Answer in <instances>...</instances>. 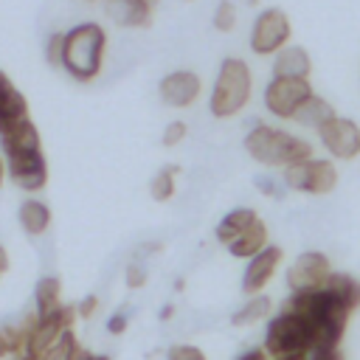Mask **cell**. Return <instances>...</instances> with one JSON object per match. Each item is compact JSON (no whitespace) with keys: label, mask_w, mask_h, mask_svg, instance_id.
Returning <instances> with one entry per match:
<instances>
[{"label":"cell","mask_w":360,"mask_h":360,"mask_svg":"<svg viewBox=\"0 0 360 360\" xmlns=\"http://www.w3.org/2000/svg\"><path fill=\"white\" fill-rule=\"evenodd\" d=\"M107 48V34L98 22H79L65 34V51H62V68L76 82H93L101 73Z\"/></svg>","instance_id":"cell-1"},{"label":"cell","mask_w":360,"mask_h":360,"mask_svg":"<svg viewBox=\"0 0 360 360\" xmlns=\"http://www.w3.org/2000/svg\"><path fill=\"white\" fill-rule=\"evenodd\" d=\"M245 149L253 160L264 163V166H292V163H304L312 158V146L284 129L267 127V124H256L248 135H245Z\"/></svg>","instance_id":"cell-2"},{"label":"cell","mask_w":360,"mask_h":360,"mask_svg":"<svg viewBox=\"0 0 360 360\" xmlns=\"http://www.w3.org/2000/svg\"><path fill=\"white\" fill-rule=\"evenodd\" d=\"M250 87H253V76L245 59L228 56L219 65L211 98H208V110L214 118H231L236 115L248 101H250Z\"/></svg>","instance_id":"cell-3"},{"label":"cell","mask_w":360,"mask_h":360,"mask_svg":"<svg viewBox=\"0 0 360 360\" xmlns=\"http://www.w3.org/2000/svg\"><path fill=\"white\" fill-rule=\"evenodd\" d=\"M284 186L307 194H329L338 186V169L326 158H309L284 169Z\"/></svg>","instance_id":"cell-4"},{"label":"cell","mask_w":360,"mask_h":360,"mask_svg":"<svg viewBox=\"0 0 360 360\" xmlns=\"http://www.w3.org/2000/svg\"><path fill=\"white\" fill-rule=\"evenodd\" d=\"M292 34L290 17L281 8H264L250 31V51L259 56H270L278 53L281 48H287V39Z\"/></svg>","instance_id":"cell-5"},{"label":"cell","mask_w":360,"mask_h":360,"mask_svg":"<svg viewBox=\"0 0 360 360\" xmlns=\"http://www.w3.org/2000/svg\"><path fill=\"white\" fill-rule=\"evenodd\" d=\"M312 84L309 79H276L264 87V107L278 115V118H292L298 112V107L312 98Z\"/></svg>","instance_id":"cell-6"},{"label":"cell","mask_w":360,"mask_h":360,"mask_svg":"<svg viewBox=\"0 0 360 360\" xmlns=\"http://www.w3.org/2000/svg\"><path fill=\"white\" fill-rule=\"evenodd\" d=\"M332 264L321 250H307L301 253L290 270H287V287L292 292H309V290H323L329 276H332Z\"/></svg>","instance_id":"cell-7"},{"label":"cell","mask_w":360,"mask_h":360,"mask_svg":"<svg viewBox=\"0 0 360 360\" xmlns=\"http://www.w3.org/2000/svg\"><path fill=\"white\" fill-rule=\"evenodd\" d=\"M318 135H321V143L326 146V152L332 158L349 160V158L360 155V127L354 121H349V118H338L335 115L329 124H323L318 129Z\"/></svg>","instance_id":"cell-8"},{"label":"cell","mask_w":360,"mask_h":360,"mask_svg":"<svg viewBox=\"0 0 360 360\" xmlns=\"http://www.w3.org/2000/svg\"><path fill=\"white\" fill-rule=\"evenodd\" d=\"M281 259H284V250L278 245H267L259 256H253L248 262V267H245V276H242V292L259 295L267 287V281L276 276Z\"/></svg>","instance_id":"cell-9"},{"label":"cell","mask_w":360,"mask_h":360,"mask_svg":"<svg viewBox=\"0 0 360 360\" xmlns=\"http://www.w3.org/2000/svg\"><path fill=\"white\" fill-rule=\"evenodd\" d=\"M6 169H8L11 180L25 191H39V188L48 186V160H45L42 152L6 158Z\"/></svg>","instance_id":"cell-10"},{"label":"cell","mask_w":360,"mask_h":360,"mask_svg":"<svg viewBox=\"0 0 360 360\" xmlns=\"http://www.w3.org/2000/svg\"><path fill=\"white\" fill-rule=\"evenodd\" d=\"M200 90H202V82H200V76L194 70H172L160 82V98L169 107H188V104H194Z\"/></svg>","instance_id":"cell-11"},{"label":"cell","mask_w":360,"mask_h":360,"mask_svg":"<svg viewBox=\"0 0 360 360\" xmlns=\"http://www.w3.org/2000/svg\"><path fill=\"white\" fill-rule=\"evenodd\" d=\"M0 146L6 158H20V155H37L42 152V141H39V129L34 127L31 118L11 124L8 129L0 132Z\"/></svg>","instance_id":"cell-12"},{"label":"cell","mask_w":360,"mask_h":360,"mask_svg":"<svg viewBox=\"0 0 360 360\" xmlns=\"http://www.w3.org/2000/svg\"><path fill=\"white\" fill-rule=\"evenodd\" d=\"M155 0H107V14L124 28H149Z\"/></svg>","instance_id":"cell-13"},{"label":"cell","mask_w":360,"mask_h":360,"mask_svg":"<svg viewBox=\"0 0 360 360\" xmlns=\"http://www.w3.org/2000/svg\"><path fill=\"white\" fill-rule=\"evenodd\" d=\"M25 118H28V101H25V96L0 70V132L8 129L17 121H25Z\"/></svg>","instance_id":"cell-14"},{"label":"cell","mask_w":360,"mask_h":360,"mask_svg":"<svg viewBox=\"0 0 360 360\" xmlns=\"http://www.w3.org/2000/svg\"><path fill=\"white\" fill-rule=\"evenodd\" d=\"M309 70H312V62L301 45H287L273 59V76L276 79H307Z\"/></svg>","instance_id":"cell-15"},{"label":"cell","mask_w":360,"mask_h":360,"mask_svg":"<svg viewBox=\"0 0 360 360\" xmlns=\"http://www.w3.org/2000/svg\"><path fill=\"white\" fill-rule=\"evenodd\" d=\"M62 281L56 276H42L34 287V312L39 321H51L62 309Z\"/></svg>","instance_id":"cell-16"},{"label":"cell","mask_w":360,"mask_h":360,"mask_svg":"<svg viewBox=\"0 0 360 360\" xmlns=\"http://www.w3.org/2000/svg\"><path fill=\"white\" fill-rule=\"evenodd\" d=\"M267 248V225L262 222V219H256L236 242H231L228 245V253L233 256V259H253V256H259L262 250Z\"/></svg>","instance_id":"cell-17"},{"label":"cell","mask_w":360,"mask_h":360,"mask_svg":"<svg viewBox=\"0 0 360 360\" xmlns=\"http://www.w3.org/2000/svg\"><path fill=\"white\" fill-rule=\"evenodd\" d=\"M256 219H259V217H256L253 208H233V211H228V214L219 219V225H217V239H219L222 245H231V242H236Z\"/></svg>","instance_id":"cell-18"},{"label":"cell","mask_w":360,"mask_h":360,"mask_svg":"<svg viewBox=\"0 0 360 360\" xmlns=\"http://www.w3.org/2000/svg\"><path fill=\"white\" fill-rule=\"evenodd\" d=\"M17 217H20V225L28 236H39L51 228V208L39 200H25L17 211Z\"/></svg>","instance_id":"cell-19"},{"label":"cell","mask_w":360,"mask_h":360,"mask_svg":"<svg viewBox=\"0 0 360 360\" xmlns=\"http://www.w3.org/2000/svg\"><path fill=\"white\" fill-rule=\"evenodd\" d=\"M332 118H335V110H332V104H329L326 98H321V96L307 98V101L298 107V112L292 115V121H298L301 127H312V129H321V127L329 124Z\"/></svg>","instance_id":"cell-20"},{"label":"cell","mask_w":360,"mask_h":360,"mask_svg":"<svg viewBox=\"0 0 360 360\" xmlns=\"http://www.w3.org/2000/svg\"><path fill=\"white\" fill-rule=\"evenodd\" d=\"M270 309H273L270 295H264V292L250 295V298H248V304H242V307L231 315V323H233V326H250V323H259L262 318H267V315H270Z\"/></svg>","instance_id":"cell-21"},{"label":"cell","mask_w":360,"mask_h":360,"mask_svg":"<svg viewBox=\"0 0 360 360\" xmlns=\"http://www.w3.org/2000/svg\"><path fill=\"white\" fill-rule=\"evenodd\" d=\"M323 290L332 292L338 301H343L349 309L360 307V284H357L352 276H346V273H332Z\"/></svg>","instance_id":"cell-22"},{"label":"cell","mask_w":360,"mask_h":360,"mask_svg":"<svg viewBox=\"0 0 360 360\" xmlns=\"http://www.w3.org/2000/svg\"><path fill=\"white\" fill-rule=\"evenodd\" d=\"M79 357H82V349H79V338L73 329L62 332L56 343L42 354V360H79Z\"/></svg>","instance_id":"cell-23"},{"label":"cell","mask_w":360,"mask_h":360,"mask_svg":"<svg viewBox=\"0 0 360 360\" xmlns=\"http://www.w3.org/2000/svg\"><path fill=\"white\" fill-rule=\"evenodd\" d=\"M177 172H180V166H177V163H169V166H163V169L152 177V183H149L152 200L163 202V200H169V197L174 194V177H177Z\"/></svg>","instance_id":"cell-24"},{"label":"cell","mask_w":360,"mask_h":360,"mask_svg":"<svg viewBox=\"0 0 360 360\" xmlns=\"http://www.w3.org/2000/svg\"><path fill=\"white\" fill-rule=\"evenodd\" d=\"M233 25H236V6L231 0H219V6L214 8V28L233 31Z\"/></svg>","instance_id":"cell-25"},{"label":"cell","mask_w":360,"mask_h":360,"mask_svg":"<svg viewBox=\"0 0 360 360\" xmlns=\"http://www.w3.org/2000/svg\"><path fill=\"white\" fill-rule=\"evenodd\" d=\"M62 51H65V34H62V31H53V34L48 37V45H45V59H48V65L62 68Z\"/></svg>","instance_id":"cell-26"},{"label":"cell","mask_w":360,"mask_h":360,"mask_svg":"<svg viewBox=\"0 0 360 360\" xmlns=\"http://www.w3.org/2000/svg\"><path fill=\"white\" fill-rule=\"evenodd\" d=\"M166 360H205V352L191 343H174V346H169Z\"/></svg>","instance_id":"cell-27"},{"label":"cell","mask_w":360,"mask_h":360,"mask_svg":"<svg viewBox=\"0 0 360 360\" xmlns=\"http://www.w3.org/2000/svg\"><path fill=\"white\" fill-rule=\"evenodd\" d=\"M186 132H188V127H186V121H172V124H166V129H163V146H177L183 138H186Z\"/></svg>","instance_id":"cell-28"},{"label":"cell","mask_w":360,"mask_h":360,"mask_svg":"<svg viewBox=\"0 0 360 360\" xmlns=\"http://www.w3.org/2000/svg\"><path fill=\"white\" fill-rule=\"evenodd\" d=\"M146 278H149V270H146L143 264H129V267H127V273H124V281H127V287H129V290L143 287V284H146Z\"/></svg>","instance_id":"cell-29"},{"label":"cell","mask_w":360,"mask_h":360,"mask_svg":"<svg viewBox=\"0 0 360 360\" xmlns=\"http://www.w3.org/2000/svg\"><path fill=\"white\" fill-rule=\"evenodd\" d=\"M76 309H79V318H90V315L98 309V295H87V298H82V301L76 304Z\"/></svg>","instance_id":"cell-30"},{"label":"cell","mask_w":360,"mask_h":360,"mask_svg":"<svg viewBox=\"0 0 360 360\" xmlns=\"http://www.w3.org/2000/svg\"><path fill=\"white\" fill-rule=\"evenodd\" d=\"M127 323H129L127 315H124V312H115V315L107 321V332H110V335H124V332H127Z\"/></svg>","instance_id":"cell-31"},{"label":"cell","mask_w":360,"mask_h":360,"mask_svg":"<svg viewBox=\"0 0 360 360\" xmlns=\"http://www.w3.org/2000/svg\"><path fill=\"white\" fill-rule=\"evenodd\" d=\"M256 188H259L262 194H270V197H278V194H281L270 177H256Z\"/></svg>","instance_id":"cell-32"},{"label":"cell","mask_w":360,"mask_h":360,"mask_svg":"<svg viewBox=\"0 0 360 360\" xmlns=\"http://www.w3.org/2000/svg\"><path fill=\"white\" fill-rule=\"evenodd\" d=\"M155 250H160V242H143L138 248V256H146V253H155Z\"/></svg>","instance_id":"cell-33"},{"label":"cell","mask_w":360,"mask_h":360,"mask_svg":"<svg viewBox=\"0 0 360 360\" xmlns=\"http://www.w3.org/2000/svg\"><path fill=\"white\" fill-rule=\"evenodd\" d=\"M79 360H112L110 354H101V352H82Z\"/></svg>","instance_id":"cell-34"},{"label":"cell","mask_w":360,"mask_h":360,"mask_svg":"<svg viewBox=\"0 0 360 360\" xmlns=\"http://www.w3.org/2000/svg\"><path fill=\"white\" fill-rule=\"evenodd\" d=\"M8 264H11V262H8V253H6V248L0 245V276L8 270Z\"/></svg>","instance_id":"cell-35"},{"label":"cell","mask_w":360,"mask_h":360,"mask_svg":"<svg viewBox=\"0 0 360 360\" xmlns=\"http://www.w3.org/2000/svg\"><path fill=\"white\" fill-rule=\"evenodd\" d=\"M172 315H174V304H163V309H160V321H172Z\"/></svg>","instance_id":"cell-36"},{"label":"cell","mask_w":360,"mask_h":360,"mask_svg":"<svg viewBox=\"0 0 360 360\" xmlns=\"http://www.w3.org/2000/svg\"><path fill=\"white\" fill-rule=\"evenodd\" d=\"M3 177H6V163H3V158H0V186H3Z\"/></svg>","instance_id":"cell-37"},{"label":"cell","mask_w":360,"mask_h":360,"mask_svg":"<svg viewBox=\"0 0 360 360\" xmlns=\"http://www.w3.org/2000/svg\"><path fill=\"white\" fill-rule=\"evenodd\" d=\"M17 360H42V357H37V354H22V357H17Z\"/></svg>","instance_id":"cell-38"}]
</instances>
